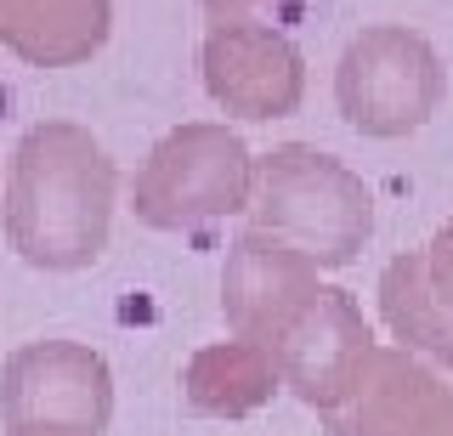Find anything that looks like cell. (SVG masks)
<instances>
[{"label": "cell", "instance_id": "6da1fadb", "mask_svg": "<svg viewBox=\"0 0 453 436\" xmlns=\"http://www.w3.org/2000/svg\"><path fill=\"white\" fill-rule=\"evenodd\" d=\"M113 193H119V171L85 125H35L12 153L6 244L40 272H80L108 249Z\"/></svg>", "mask_w": 453, "mask_h": 436}, {"label": "cell", "instance_id": "7a4b0ae2", "mask_svg": "<svg viewBox=\"0 0 453 436\" xmlns=\"http://www.w3.org/2000/svg\"><path fill=\"white\" fill-rule=\"evenodd\" d=\"M255 233L306 249L318 266H351L374 238V193L334 153L283 142L255 159Z\"/></svg>", "mask_w": 453, "mask_h": 436}, {"label": "cell", "instance_id": "3957f363", "mask_svg": "<svg viewBox=\"0 0 453 436\" xmlns=\"http://www.w3.org/2000/svg\"><path fill=\"white\" fill-rule=\"evenodd\" d=\"M255 199V159L244 136L216 119L176 125L153 142L136 171V221L153 233H193L221 216H238Z\"/></svg>", "mask_w": 453, "mask_h": 436}, {"label": "cell", "instance_id": "277c9868", "mask_svg": "<svg viewBox=\"0 0 453 436\" xmlns=\"http://www.w3.org/2000/svg\"><path fill=\"white\" fill-rule=\"evenodd\" d=\"M442 91L448 74L436 46L403 23H374V29L351 34L334 68V103L346 125L363 136H380V142L414 136L436 114Z\"/></svg>", "mask_w": 453, "mask_h": 436}, {"label": "cell", "instance_id": "5b68a950", "mask_svg": "<svg viewBox=\"0 0 453 436\" xmlns=\"http://www.w3.org/2000/svg\"><path fill=\"white\" fill-rule=\"evenodd\" d=\"M6 436H108L113 374L80 340H28L0 369Z\"/></svg>", "mask_w": 453, "mask_h": 436}, {"label": "cell", "instance_id": "8992f818", "mask_svg": "<svg viewBox=\"0 0 453 436\" xmlns=\"http://www.w3.org/2000/svg\"><path fill=\"white\" fill-rule=\"evenodd\" d=\"M323 266L306 256V249L283 244L273 233H244L233 238L226 249V266H221V312H226V329L238 340H255L266 351H278V340L295 329L311 301L323 294L318 284Z\"/></svg>", "mask_w": 453, "mask_h": 436}, {"label": "cell", "instance_id": "52a82bcc", "mask_svg": "<svg viewBox=\"0 0 453 436\" xmlns=\"http://www.w3.org/2000/svg\"><path fill=\"white\" fill-rule=\"evenodd\" d=\"M374 329H368L363 306L351 301V289H323L311 301V312L278 340V374L283 386L301 397L311 414H334L351 391L363 386L368 363H374Z\"/></svg>", "mask_w": 453, "mask_h": 436}, {"label": "cell", "instance_id": "ba28073f", "mask_svg": "<svg viewBox=\"0 0 453 436\" xmlns=\"http://www.w3.org/2000/svg\"><path fill=\"white\" fill-rule=\"evenodd\" d=\"M198 68H204V91L216 96V108L238 119H289L306 96V57L289 34L278 29H255V23H238V29H210L204 51H198Z\"/></svg>", "mask_w": 453, "mask_h": 436}, {"label": "cell", "instance_id": "9c48e42d", "mask_svg": "<svg viewBox=\"0 0 453 436\" xmlns=\"http://www.w3.org/2000/svg\"><path fill=\"white\" fill-rule=\"evenodd\" d=\"M323 425L329 436H453V386L408 346H380L363 386Z\"/></svg>", "mask_w": 453, "mask_h": 436}, {"label": "cell", "instance_id": "30bf717a", "mask_svg": "<svg viewBox=\"0 0 453 436\" xmlns=\"http://www.w3.org/2000/svg\"><path fill=\"white\" fill-rule=\"evenodd\" d=\"M380 317L414 357L453 369V221L380 272Z\"/></svg>", "mask_w": 453, "mask_h": 436}, {"label": "cell", "instance_id": "8fae6325", "mask_svg": "<svg viewBox=\"0 0 453 436\" xmlns=\"http://www.w3.org/2000/svg\"><path fill=\"white\" fill-rule=\"evenodd\" d=\"M113 0H0V46L35 68H74L108 46Z\"/></svg>", "mask_w": 453, "mask_h": 436}, {"label": "cell", "instance_id": "7c38bea8", "mask_svg": "<svg viewBox=\"0 0 453 436\" xmlns=\"http://www.w3.org/2000/svg\"><path fill=\"white\" fill-rule=\"evenodd\" d=\"M283 386L278 357L255 340H216L204 351H193L188 374H181V397H188L193 414L210 419H244L255 408L273 402V391Z\"/></svg>", "mask_w": 453, "mask_h": 436}, {"label": "cell", "instance_id": "4fadbf2b", "mask_svg": "<svg viewBox=\"0 0 453 436\" xmlns=\"http://www.w3.org/2000/svg\"><path fill=\"white\" fill-rule=\"evenodd\" d=\"M334 11V0H204L210 29H238V23H255V29H311Z\"/></svg>", "mask_w": 453, "mask_h": 436}]
</instances>
